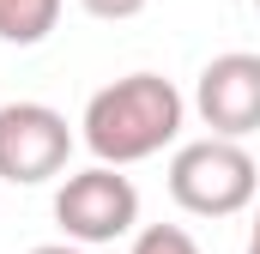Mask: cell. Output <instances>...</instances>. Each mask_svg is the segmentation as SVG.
Segmentation results:
<instances>
[{
  "label": "cell",
  "mask_w": 260,
  "mask_h": 254,
  "mask_svg": "<svg viewBox=\"0 0 260 254\" xmlns=\"http://www.w3.org/2000/svg\"><path fill=\"white\" fill-rule=\"evenodd\" d=\"M254 12H260V0H254Z\"/></svg>",
  "instance_id": "cell-11"
},
{
  "label": "cell",
  "mask_w": 260,
  "mask_h": 254,
  "mask_svg": "<svg viewBox=\"0 0 260 254\" xmlns=\"http://www.w3.org/2000/svg\"><path fill=\"white\" fill-rule=\"evenodd\" d=\"M170 200L188 218H236L260 200V164L242 139L206 133L176 145L170 157Z\"/></svg>",
  "instance_id": "cell-2"
},
{
  "label": "cell",
  "mask_w": 260,
  "mask_h": 254,
  "mask_svg": "<svg viewBox=\"0 0 260 254\" xmlns=\"http://www.w3.org/2000/svg\"><path fill=\"white\" fill-rule=\"evenodd\" d=\"M91 18H103V24H127V18H139L151 0H79Z\"/></svg>",
  "instance_id": "cell-8"
},
{
  "label": "cell",
  "mask_w": 260,
  "mask_h": 254,
  "mask_svg": "<svg viewBox=\"0 0 260 254\" xmlns=\"http://www.w3.org/2000/svg\"><path fill=\"white\" fill-rule=\"evenodd\" d=\"M127 254H206V248H200L182 224H139Z\"/></svg>",
  "instance_id": "cell-7"
},
{
  "label": "cell",
  "mask_w": 260,
  "mask_h": 254,
  "mask_svg": "<svg viewBox=\"0 0 260 254\" xmlns=\"http://www.w3.org/2000/svg\"><path fill=\"white\" fill-rule=\"evenodd\" d=\"M248 254H260V200H254V224H248Z\"/></svg>",
  "instance_id": "cell-10"
},
{
  "label": "cell",
  "mask_w": 260,
  "mask_h": 254,
  "mask_svg": "<svg viewBox=\"0 0 260 254\" xmlns=\"http://www.w3.org/2000/svg\"><path fill=\"white\" fill-rule=\"evenodd\" d=\"M55 224H61L67 242H85V248L121 242L139 230V188L121 176V164L73 170L55 188Z\"/></svg>",
  "instance_id": "cell-3"
},
{
  "label": "cell",
  "mask_w": 260,
  "mask_h": 254,
  "mask_svg": "<svg viewBox=\"0 0 260 254\" xmlns=\"http://www.w3.org/2000/svg\"><path fill=\"white\" fill-rule=\"evenodd\" d=\"M188 121V97L164 79V73H127L103 91H91L85 115H79V139L97 164H145L157 151H170Z\"/></svg>",
  "instance_id": "cell-1"
},
{
  "label": "cell",
  "mask_w": 260,
  "mask_h": 254,
  "mask_svg": "<svg viewBox=\"0 0 260 254\" xmlns=\"http://www.w3.org/2000/svg\"><path fill=\"white\" fill-rule=\"evenodd\" d=\"M73 145H79V133L67 127L61 109L30 103V97L0 103V182H12V188L55 182V176H67Z\"/></svg>",
  "instance_id": "cell-4"
},
{
  "label": "cell",
  "mask_w": 260,
  "mask_h": 254,
  "mask_svg": "<svg viewBox=\"0 0 260 254\" xmlns=\"http://www.w3.org/2000/svg\"><path fill=\"white\" fill-rule=\"evenodd\" d=\"M194 115L224 139H248L260 133V55L254 49H230L212 55L194 79Z\"/></svg>",
  "instance_id": "cell-5"
},
{
  "label": "cell",
  "mask_w": 260,
  "mask_h": 254,
  "mask_svg": "<svg viewBox=\"0 0 260 254\" xmlns=\"http://www.w3.org/2000/svg\"><path fill=\"white\" fill-rule=\"evenodd\" d=\"M55 24H61V0H0V43L12 49L49 43Z\"/></svg>",
  "instance_id": "cell-6"
},
{
  "label": "cell",
  "mask_w": 260,
  "mask_h": 254,
  "mask_svg": "<svg viewBox=\"0 0 260 254\" xmlns=\"http://www.w3.org/2000/svg\"><path fill=\"white\" fill-rule=\"evenodd\" d=\"M30 254H91V248H85V242H67V236H61V242H43V248H30Z\"/></svg>",
  "instance_id": "cell-9"
}]
</instances>
